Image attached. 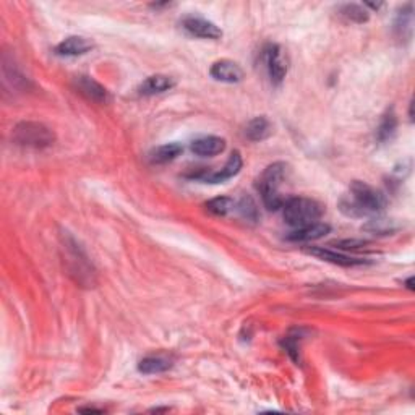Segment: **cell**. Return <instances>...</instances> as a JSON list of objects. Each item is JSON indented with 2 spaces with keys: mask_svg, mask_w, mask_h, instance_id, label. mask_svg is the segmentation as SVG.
Returning <instances> with one entry per match:
<instances>
[{
  "mask_svg": "<svg viewBox=\"0 0 415 415\" xmlns=\"http://www.w3.org/2000/svg\"><path fill=\"white\" fill-rule=\"evenodd\" d=\"M386 206L385 195L365 182L356 180L349 186V193L341 200V209L347 216L363 218L378 214Z\"/></svg>",
  "mask_w": 415,
  "mask_h": 415,
  "instance_id": "obj_1",
  "label": "cell"
},
{
  "mask_svg": "<svg viewBox=\"0 0 415 415\" xmlns=\"http://www.w3.org/2000/svg\"><path fill=\"white\" fill-rule=\"evenodd\" d=\"M281 209L284 221L293 229H300V227L320 222L321 214H323V208L318 202L304 197L286 200Z\"/></svg>",
  "mask_w": 415,
  "mask_h": 415,
  "instance_id": "obj_2",
  "label": "cell"
},
{
  "mask_svg": "<svg viewBox=\"0 0 415 415\" xmlns=\"http://www.w3.org/2000/svg\"><path fill=\"white\" fill-rule=\"evenodd\" d=\"M286 175L287 166L284 162H274V164L268 166L260 177L258 190L261 198H263L264 206L269 211H278V209L282 208L284 202H286L281 197V192H279V186H281L284 179H286Z\"/></svg>",
  "mask_w": 415,
  "mask_h": 415,
  "instance_id": "obj_3",
  "label": "cell"
},
{
  "mask_svg": "<svg viewBox=\"0 0 415 415\" xmlns=\"http://www.w3.org/2000/svg\"><path fill=\"white\" fill-rule=\"evenodd\" d=\"M13 139L23 148L44 149L52 146L55 142V135L44 124L20 122L13 128Z\"/></svg>",
  "mask_w": 415,
  "mask_h": 415,
  "instance_id": "obj_4",
  "label": "cell"
},
{
  "mask_svg": "<svg viewBox=\"0 0 415 415\" xmlns=\"http://www.w3.org/2000/svg\"><path fill=\"white\" fill-rule=\"evenodd\" d=\"M65 251H67V263L70 267V274L77 276V281L81 284H93V269L88 263V258L85 253L78 249L77 242L73 239H68L65 242Z\"/></svg>",
  "mask_w": 415,
  "mask_h": 415,
  "instance_id": "obj_5",
  "label": "cell"
},
{
  "mask_svg": "<svg viewBox=\"0 0 415 415\" xmlns=\"http://www.w3.org/2000/svg\"><path fill=\"white\" fill-rule=\"evenodd\" d=\"M264 64H267V70L269 78L274 85H279L287 75V60L284 59L282 50L279 46L276 44H269L267 49H264Z\"/></svg>",
  "mask_w": 415,
  "mask_h": 415,
  "instance_id": "obj_6",
  "label": "cell"
},
{
  "mask_svg": "<svg viewBox=\"0 0 415 415\" xmlns=\"http://www.w3.org/2000/svg\"><path fill=\"white\" fill-rule=\"evenodd\" d=\"M182 26L190 36L202 37V39H219L222 36V31L213 21L204 20L202 17H185L182 20Z\"/></svg>",
  "mask_w": 415,
  "mask_h": 415,
  "instance_id": "obj_7",
  "label": "cell"
},
{
  "mask_svg": "<svg viewBox=\"0 0 415 415\" xmlns=\"http://www.w3.org/2000/svg\"><path fill=\"white\" fill-rule=\"evenodd\" d=\"M307 253L313 255L316 258L323 261H328V263L339 264V267H346V268L362 267V264L368 263V260L365 258H356V256L341 253V251H336L331 249H325V247H310V249H307Z\"/></svg>",
  "mask_w": 415,
  "mask_h": 415,
  "instance_id": "obj_8",
  "label": "cell"
},
{
  "mask_svg": "<svg viewBox=\"0 0 415 415\" xmlns=\"http://www.w3.org/2000/svg\"><path fill=\"white\" fill-rule=\"evenodd\" d=\"M211 77L214 80L222 81V83H239L244 78V70L240 68L239 64L232 62V60H218L213 64L211 70H209Z\"/></svg>",
  "mask_w": 415,
  "mask_h": 415,
  "instance_id": "obj_9",
  "label": "cell"
},
{
  "mask_svg": "<svg viewBox=\"0 0 415 415\" xmlns=\"http://www.w3.org/2000/svg\"><path fill=\"white\" fill-rule=\"evenodd\" d=\"M75 85H77V90L80 91L86 99H90L93 102H97V104H107V102L110 101L109 91L90 77H78L77 81H75Z\"/></svg>",
  "mask_w": 415,
  "mask_h": 415,
  "instance_id": "obj_10",
  "label": "cell"
},
{
  "mask_svg": "<svg viewBox=\"0 0 415 415\" xmlns=\"http://www.w3.org/2000/svg\"><path fill=\"white\" fill-rule=\"evenodd\" d=\"M91 49L93 43L90 39L81 36H70L55 46V54L60 57H78V55L88 54Z\"/></svg>",
  "mask_w": 415,
  "mask_h": 415,
  "instance_id": "obj_11",
  "label": "cell"
},
{
  "mask_svg": "<svg viewBox=\"0 0 415 415\" xmlns=\"http://www.w3.org/2000/svg\"><path fill=\"white\" fill-rule=\"evenodd\" d=\"M242 166H244V161H242L240 153L235 151V153H232L231 157L226 162V166H224L221 171L213 172V174H208V175H203L202 180L209 182V184H221V182L229 180V179H232V177H235L237 174H239Z\"/></svg>",
  "mask_w": 415,
  "mask_h": 415,
  "instance_id": "obj_12",
  "label": "cell"
},
{
  "mask_svg": "<svg viewBox=\"0 0 415 415\" xmlns=\"http://www.w3.org/2000/svg\"><path fill=\"white\" fill-rule=\"evenodd\" d=\"M174 86V78L167 77V75H153V77H148L146 80L139 85L138 93L143 96H155L169 91Z\"/></svg>",
  "mask_w": 415,
  "mask_h": 415,
  "instance_id": "obj_13",
  "label": "cell"
},
{
  "mask_svg": "<svg viewBox=\"0 0 415 415\" xmlns=\"http://www.w3.org/2000/svg\"><path fill=\"white\" fill-rule=\"evenodd\" d=\"M190 148H192V151L197 156H216L221 155L224 149H226V139L219 137H202L192 142V146Z\"/></svg>",
  "mask_w": 415,
  "mask_h": 415,
  "instance_id": "obj_14",
  "label": "cell"
},
{
  "mask_svg": "<svg viewBox=\"0 0 415 415\" xmlns=\"http://www.w3.org/2000/svg\"><path fill=\"white\" fill-rule=\"evenodd\" d=\"M329 231L331 227L328 224L315 222V224H310V226L300 227V229H296L293 232H291V234L287 235V239L292 242H313L321 239V237H325Z\"/></svg>",
  "mask_w": 415,
  "mask_h": 415,
  "instance_id": "obj_15",
  "label": "cell"
},
{
  "mask_svg": "<svg viewBox=\"0 0 415 415\" xmlns=\"http://www.w3.org/2000/svg\"><path fill=\"white\" fill-rule=\"evenodd\" d=\"M182 153H184V146L180 143H167L153 149L151 155H149V161L153 164H166V162L177 160Z\"/></svg>",
  "mask_w": 415,
  "mask_h": 415,
  "instance_id": "obj_16",
  "label": "cell"
},
{
  "mask_svg": "<svg viewBox=\"0 0 415 415\" xmlns=\"http://www.w3.org/2000/svg\"><path fill=\"white\" fill-rule=\"evenodd\" d=\"M273 133V125L267 117H255L247 124L245 137L250 142H263Z\"/></svg>",
  "mask_w": 415,
  "mask_h": 415,
  "instance_id": "obj_17",
  "label": "cell"
},
{
  "mask_svg": "<svg viewBox=\"0 0 415 415\" xmlns=\"http://www.w3.org/2000/svg\"><path fill=\"white\" fill-rule=\"evenodd\" d=\"M172 368V360L162 356H151L143 358L139 362L138 370L144 373V375H157V373H164Z\"/></svg>",
  "mask_w": 415,
  "mask_h": 415,
  "instance_id": "obj_18",
  "label": "cell"
},
{
  "mask_svg": "<svg viewBox=\"0 0 415 415\" xmlns=\"http://www.w3.org/2000/svg\"><path fill=\"white\" fill-rule=\"evenodd\" d=\"M396 127H398V119H396V114L393 110L386 112V114L383 115V119H381L378 130H376V138H378V142L386 143L388 139L393 138Z\"/></svg>",
  "mask_w": 415,
  "mask_h": 415,
  "instance_id": "obj_19",
  "label": "cell"
},
{
  "mask_svg": "<svg viewBox=\"0 0 415 415\" xmlns=\"http://www.w3.org/2000/svg\"><path fill=\"white\" fill-rule=\"evenodd\" d=\"M235 202L229 197H218L209 200L206 203V209L211 214H216V216H227L231 211L235 209Z\"/></svg>",
  "mask_w": 415,
  "mask_h": 415,
  "instance_id": "obj_20",
  "label": "cell"
},
{
  "mask_svg": "<svg viewBox=\"0 0 415 415\" xmlns=\"http://www.w3.org/2000/svg\"><path fill=\"white\" fill-rule=\"evenodd\" d=\"M339 15L344 17L347 21H352V23H363L368 20V12L363 7L356 6V3H347V6H342L341 8H339Z\"/></svg>",
  "mask_w": 415,
  "mask_h": 415,
  "instance_id": "obj_21",
  "label": "cell"
},
{
  "mask_svg": "<svg viewBox=\"0 0 415 415\" xmlns=\"http://www.w3.org/2000/svg\"><path fill=\"white\" fill-rule=\"evenodd\" d=\"M235 209L240 213V216L244 218L245 221L256 222V219H258V208H256L255 202L250 197L242 198L240 202L235 204Z\"/></svg>",
  "mask_w": 415,
  "mask_h": 415,
  "instance_id": "obj_22",
  "label": "cell"
},
{
  "mask_svg": "<svg viewBox=\"0 0 415 415\" xmlns=\"http://www.w3.org/2000/svg\"><path fill=\"white\" fill-rule=\"evenodd\" d=\"M365 231H370L373 234H389V232L394 231V227L391 226V221L376 218V219H371V221L367 224Z\"/></svg>",
  "mask_w": 415,
  "mask_h": 415,
  "instance_id": "obj_23",
  "label": "cell"
}]
</instances>
